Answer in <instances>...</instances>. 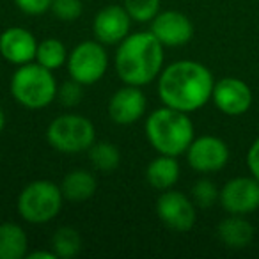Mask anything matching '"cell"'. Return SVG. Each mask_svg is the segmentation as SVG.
I'll return each mask as SVG.
<instances>
[{"mask_svg": "<svg viewBox=\"0 0 259 259\" xmlns=\"http://www.w3.org/2000/svg\"><path fill=\"white\" fill-rule=\"evenodd\" d=\"M156 87L163 105L192 114L211 101L215 78L202 62L183 59L162 69Z\"/></svg>", "mask_w": 259, "mask_h": 259, "instance_id": "obj_1", "label": "cell"}, {"mask_svg": "<svg viewBox=\"0 0 259 259\" xmlns=\"http://www.w3.org/2000/svg\"><path fill=\"white\" fill-rule=\"evenodd\" d=\"M163 48L151 30L130 32L115 48L114 68L119 80L137 87L153 83L163 69Z\"/></svg>", "mask_w": 259, "mask_h": 259, "instance_id": "obj_2", "label": "cell"}, {"mask_svg": "<svg viewBox=\"0 0 259 259\" xmlns=\"http://www.w3.org/2000/svg\"><path fill=\"white\" fill-rule=\"evenodd\" d=\"M146 139L158 155L181 156L195 139V128L190 115L172 107L153 110L146 117Z\"/></svg>", "mask_w": 259, "mask_h": 259, "instance_id": "obj_3", "label": "cell"}, {"mask_svg": "<svg viewBox=\"0 0 259 259\" xmlns=\"http://www.w3.org/2000/svg\"><path fill=\"white\" fill-rule=\"evenodd\" d=\"M11 96L18 105L29 110H43L50 107L57 98L59 83L54 71L43 68L36 61L16 66L9 82Z\"/></svg>", "mask_w": 259, "mask_h": 259, "instance_id": "obj_4", "label": "cell"}, {"mask_svg": "<svg viewBox=\"0 0 259 259\" xmlns=\"http://www.w3.org/2000/svg\"><path fill=\"white\" fill-rule=\"evenodd\" d=\"M64 204L61 185L50 180H36L22 188L16 199V209L22 220L32 226H43L61 213Z\"/></svg>", "mask_w": 259, "mask_h": 259, "instance_id": "obj_5", "label": "cell"}, {"mask_svg": "<svg viewBox=\"0 0 259 259\" xmlns=\"http://www.w3.org/2000/svg\"><path fill=\"white\" fill-rule=\"evenodd\" d=\"M47 142L59 153L78 155L89 151L96 142V128L93 121L82 114H61L48 124Z\"/></svg>", "mask_w": 259, "mask_h": 259, "instance_id": "obj_6", "label": "cell"}, {"mask_svg": "<svg viewBox=\"0 0 259 259\" xmlns=\"http://www.w3.org/2000/svg\"><path fill=\"white\" fill-rule=\"evenodd\" d=\"M108 52L105 45L96 39L80 41L68 55V68L69 78L83 83V85H93L100 82L108 71Z\"/></svg>", "mask_w": 259, "mask_h": 259, "instance_id": "obj_7", "label": "cell"}, {"mask_svg": "<svg viewBox=\"0 0 259 259\" xmlns=\"http://www.w3.org/2000/svg\"><path fill=\"white\" fill-rule=\"evenodd\" d=\"M156 215L167 229L188 233L197 222V206L187 194L169 188L162 192L156 201Z\"/></svg>", "mask_w": 259, "mask_h": 259, "instance_id": "obj_8", "label": "cell"}, {"mask_svg": "<svg viewBox=\"0 0 259 259\" xmlns=\"http://www.w3.org/2000/svg\"><path fill=\"white\" fill-rule=\"evenodd\" d=\"M187 162L199 174H213L229 163V146L215 135H201L192 141L187 149Z\"/></svg>", "mask_w": 259, "mask_h": 259, "instance_id": "obj_9", "label": "cell"}, {"mask_svg": "<svg viewBox=\"0 0 259 259\" xmlns=\"http://www.w3.org/2000/svg\"><path fill=\"white\" fill-rule=\"evenodd\" d=\"M220 206L229 215H250L259 209V181L254 176H236L220 188Z\"/></svg>", "mask_w": 259, "mask_h": 259, "instance_id": "obj_10", "label": "cell"}, {"mask_svg": "<svg viewBox=\"0 0 259 259\" xmlns=\"http://www.w3.org/2000/svg\"><path fill=\"white\" fill-rule=\"evenodd\" d=\"M211 101L222 114L238 117L250 110L254 96L247 82L236 76H224L215 82Z\"/></svg>", "mask_w": 259, "mask_h": 259, "instance_id": "obj_11", "label": "cell"}, {"mask_svg": "<svg viewBox=\"0 0 259 259\" xmlns=\"http://www.w3.org/2000/svg\"><path fill=\"white\" fill-rule=\"evenodd\" d=\"M148 108V98H146L142 87L128 85L124 83L119 87L108 100V117L119 126H130L141 121Z\"/></svg>", "mask_w": 259, "mask_h": 259, "instance_id": "obj_12", "label": "cell"}, {"mask_svg": "<svg viewBox=\"0 0 259 259\" xmlns=\"http://www.w3.org/2000/svg\"><path fill=\"white\" fill-rule=\"evenodd\" d=\"M132 16L124 9V6L110 4L94 15L93 20V36L105 47H117L130 34Z\"/></svg>", "mask_w": 259, "mask_h": 259, "instance_id": "obj_13", "label": "cell"}, {"mask_svg": "<svg viewBox=\"0 0 259 259\" xmlns=\"http://www.w3.org/2000/svg\"><path fill=\"white\" fill-rule=\"evenodd\" d=\"M151 32L155 37L169 48H180L194 37V23L185 13L169 9L162 11L151 20Z\"/></svg>", "mask_w": 259, "mask_h": 259, "instance_id": "obj_14", "label": "cell"}, {"mask_svg": "<svg viewBox=\"0 0 259 259\" xmlns=\"http://www.w3.org/2000/svg\"><path fill=\"white\" fill-rule=\"evenodd\" d=\"M37 43L32 32L25 27H9L0 34V55L13 66H23L36 61Z\"/></svg>", "mask_w": 259, "mask_h": 259, "instance_id": "obj_15", "label": "cell"}, {"mask_svg": "<svg viewBox=\"0 0 259 259\" xmlns=\"http://www.w3.org/2000/svg\"><path fill=\"white\" fill-rule=\"evenodd\" d=\"M217 236L227 248L241 250L254 240V226L245 219V215H229L219 222Z\"/></svg>", "mask_w": 259, "mask_h": 259, "instance_id": "obj_16", "label": "cell"}, {"mask_svg": "<svg viewBox=\"0 0 259 259\" xmlns=\"http://www.w3.org/2000/svg\"><path fill=\"white\" fill-rule=\"evenodd\" d=\"M180 162H178L176 156L169 155H158L146 167V181H148L149 187L158 192H165L169 188H174V185L180 181Z\"/></svg>", "mask_w": 259, "mask_h": 259, "instance_id": "obj_17", "label": "cell"}, {"mask_svg": "<svg viewBox=\"0 0 259 259\" xmlns=\"http://www.w3.org/2000/svg\"><path fill=\"white\" fill-rule=\"evenodd\" d=\"M61 190L62 195H64V201L75 202V204L85 202L96 194L98 178L93 170L75 169L62 178Z\"/></svg>", "mask_w": 259, "mask_h": 259, "instance_id": "obj_18", "label": "cell"}, {"mask_svg": "<svg viewBox=\"0 0 259 259\" xmlns=\"http://www.w3.org/2000/svg\"><path fill=\"white\" fill-rule=\"evenodd\" d=\"M29 254L27 231L16 222L0 224V259H23Z\"/></svg>", "mask_w": 259, "mask_h": 259, "instance_id": "obj_19", "label": "cell"}, {"mask_svg": "<svg viewBox=\"0 0 259 259\" xmlns=\"http://www.w3.org/2000/svg\"><path fill=\"white\" fill-rule=\"evenodd\" d=\"M50 248L55 252L57 259H73L82 252L83 240L75 227L62 226L52 234Z\"/></svg>", "mask_w": 259, "mask_h": 259, "instance_id": "obj_20", "label": "cell"}, {"mask_svg": "<svg viewBox=\"0 0 259 259\" xmlns=\"http://www.w3.org/2000/svg\"><path fill=\"white\" fill-rule=\"evenodd\" d=\"M89 162L96 172H114L121 163V151L108 141H96L89 148Z\"/></svg>", "mask_w": 259, "mask_h": 259, "instance_id": "obj_21", "label": "cell"}, {"mask_svg": "<svg viewBox=\"0 0 259 259\" xmlns=\"http://www.w3.org/2000/svg\"><path fill=\"white\" fill-rule=\"evenodd\" d=\"M68 48L57 37H47V39L37 43V52H36V62L41 64L43 68L55 71V69L62 68L68 62Z\"/></svg>", "mask_w": 259, "mask_h": 259, "instance_id": "obj_22", "label": "cell"}, {"mask_svg": "<svg viewBox=\"0 0 259 259\" xmlns=\"http://www.w3.org/2000/svg\"><path fill=\"white\" fill-rule=\"evenodd\" d=\"M190 197L197 208L208 209L219 202L220 197V188L215 185V181L208 180V178H201L192 185Z\"/></svg>", "mask_w": 259, "mask_h": 259, "instance_id": "obj_23", "label": "cell"}, {"mask_svg": "<svg viewBox=\"0 0 259 259\" xmlns=\"http://www.w3.org/2000/svg\"><path fill=\"white\" fill-rule=\"evenodd\" d=\"M122 6L134 22L148 23L160 13V0H122Z\"/></svg>", "mask_w": 259, "mask_h": 259, "instance_id": "obj_24", "label": "cell"}, {"mask_svg": "<svg viewBox=\"0 0 259 259\" xmlns=\"http://www.w3.org/2000/svg\"><path fill=\"white\" fill-rule=\"evenodd\" d=\"M83 83L76 82V80L69 78L66 80L64 83L59 85V91H57V100L61 101L62 107L66 108H75L82 103L83 100Z\"/></svg>", "mask_w": 259, "mask_h": 259, "instance_id": "obj_25", "label": "cell"}, {"mask_svg": "<svg viewBox=\"0 0 259 259\" xmlns=\"http://www.w3.org/2000/svg\"><path fill=\"white\" fill-rule=\"evenodd\" d=\"M50 11L61 22H76L83 13L82 0H54Z\"/></svg>", "mask_w": 259, "mask_h": 259, "instance_id": "obj_26", "label": "cell"}, {"mask_svg": "<svg viewBox=\"0 0 259 259\" xmlns=\"http://www.w3.org/2000/svg\"><path fill=\"white\" fill-rule=\"evenodd\" d=\"M13 2H15V6L23 13V15L41 16V15H45V13L50 11L54 0H13Z\"/></svg>", "mask_w": 259, "mask_h": 259, "instance_id": "obj_27", "label": "cell"}, {"mask_svg": "<svg viewBox=\"0 0 259 259\" xmlns=\"http://www.w3.org/2000/svg\"><path fill=\"white\" fill-rule=\"evenodd\" d=\"M247 167L248 172L259 181V137L252 142L247 151Z\"/></svg>", "mask_w": 259, "mask_h": 259, "instance_id": "obj_28", "label": "cell"}, {"mask_svg": "<svg viewBox=\"0 0 259 259\" xmlns=\"http://www.w3.org/2000/svg\"><path fill=\"white\" fill-rule=\"evenodd\" d=\"M27 259H57L55 252L52 250H32L27 254Z\"/></svg>", "mask_w": 259, "mask_h": 259, "instance_id": "obj_29", "label": "cell"}, {"mask_svg": "<svg viewBox=\"0 0 259 259\" xmlns=\"http://www.w3.org/2000/svg\"><path fill=\"white\" fill-rule=\"evenodd\" d=\"M4 128H6V112L4 108L0 107V134L4 132Z\"/></svg>", "mask_w": 259, "mask_h": 259, "instance_id": "obj_30", "label": "cell"}]
</instances>
